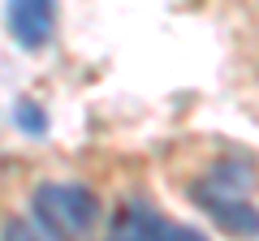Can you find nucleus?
<instances>
[{"label":"nucleus","instance_id":"1","mask_svg":"<svg viewBox=\"0 0 259 241\" xmlns=\"http://www.w3.org/2000/svg\"><path fill=\"white\" fill-rule=\"evenodd\" d=\"M30 215L44 224V232L69 241L82 237L100 220V198H95V190L78 186V181H44L30 194Z\"/></svg>","mask_w":259,"mask_h":241},{"label":"nucleus","instance_id":"2","mask_svg":"<svg viewBox=\"0 0 259 241\" xmlns=\"http://www.w3.org/2000/svg\"><path fill=\"white\" fill-rule=\"evenodd\" d=\"M194 203L203 207L221 228L229 232H255V203H250V168L246 164H221L194 186Z\"/></svg>","mask_w":259,"mask_h":241},{"label":"nucleus","instance_id":"3","mask_svg":"<svg viewBox=\"0 0 259 241\" xmlns=\"http://www.w3.org/2000/svg\"><path fill=\"white\" fill-rule=\"evenodd\" d=\"M5 30L22 52H44L56 30L52 0H5Z\"/></svg>","mask_w":259,"mask_h":241},{"label":"nucleus","instance_id":"4","mask_svg":"<svg viewBox=\"0 0 259 241\" xmlns=\"http://www.w3.org/2000/svg\"><path fill=\"white\" fill-rule=\"evenodd\" d=\"M164 220L147 203H125L112 220V241H160Z\"/></svg>","mask_w":259,"mask_h":241},{"label":"nucleus","instance_id":"5","mask_svg":"<svg viewBox=\"0 0 259 241\" xmlns=\"http://www.w3.org/2000/svg\"><path fill=\"white\" fill-rule=\"evenodd\" d=\"M13 116H18V125L30 134V138H44V130H48V116L35 108V103H18V112H13Z\"/></svg>","mask_w":259,"mask_h":241},{"label":"nucleus","instance_id":"6","mask_svg":"<svg viewBox=\"0 0 259 241\" xmlns=\"http://www.w3.org/2000/svg\"><path fill=\"white\" fill-rule=\"evenodd\" d=\"M160 241H207V237H199L194 228H168V224H164V232H160Z\"/></svg>","mask_w":259,"mask_h":241},{"label":"nucleus","instance_id":"7","mask_svg":"<svg viewBox=\"0 0 259 241\" xmlns=\"http://www.w3.org/2000/svg\"><path fill=\"white\" fill-rule=\"evenodd\" d=\"M9 241H35V237H26L22 228H9Z\"/></svg>","mask_w":259,"mask_h":241}]
</instances>
